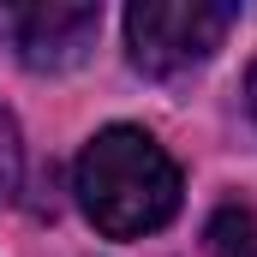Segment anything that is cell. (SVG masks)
Returning <instances> with one entry per match:
<instances>
[{"label": "cell", "instance_id": "obj_1", "mask_svg": "<svg viewBox=\"0 0 257 257\" xmlns=\"http://www.w3.org/2000/svg\"><path fill=\"white\" fill-rule=\"evenodd\" d=\"M78 203L108 239L156 233L180 209V168L144 126H108L78 156Z\"/></svg>", "mask_w": 257, "mask_h": 257}, {"label": "cell", "instance_id": "obj_2", "mask_svg": "<svg viewBox=\"0 0 257 257\" xmlns=\"http://www.w3.org/2000/svg\"><path fill=\"white\" fill-rule=\"evenodd\" d=\"M227 30H233V6H209V0H144L126 12L132 66L150 78H180L203 66Z\"/></svg>", "mask_w": 257, "mask_h": 257}, {"label": "cell", "instance_id": "obj_3", "mask_svg": "<svg viewBox=\"0 0 257 257\" xmlns=\"http://www.w3.org/2000/svg\"><path fill=\"white\" fill-rule=\"evenodd\" d=\"M102 36V6L84 0H0V42L30 72H66Z\"/></svg>", "mask_w": 257, "mask_h": 257}, {"label": "cell", "instance_id": "obj_4", "mask_svg": "<svg viewBox=\"0 0 257 257\" xmlns=\"http://www.w3.org/2000/svg\"><path fill=\"white\" fill-rule=\"evenodd\" d=\"M209 257H257V215L227 203L209 221Z\"/></svg>", "mask_w": 257, "mask_h": 257}, {"label": "cell", "instance_id": "obj_5", "mask_svg": "<svg viewBox=\"0 0 257 257\" xmlns=\"http://www.w3.org/2000/svg\"><path fill=\"white\" fill-rule=\"evenodd\" d=\"M18 168H24V156H18V126L0 114V203L18 192Z\"/></svg>", "mask_w": 257, "mask_h": 257}, {"label": "cell", "instance_id": "obj_6", "mask_svg": "<svg viewBox=\"0 0 257 257\" xmlns=\"http://www.w3.org/2000/svg\"><path fill=\"white\" fill-rule=\"evenodd\" d=\"M251 114H257V66H251Z\"/></svg>", "mask_w": 257, "mask_h": 257}]
</instances>
